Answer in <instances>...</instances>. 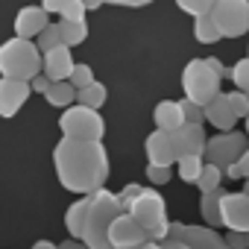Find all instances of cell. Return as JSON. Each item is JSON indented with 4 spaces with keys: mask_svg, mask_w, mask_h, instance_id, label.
Returning a JSON list of instances; mask_svg holds the SVG:
<instances>
[{
    "mask_svg": "<svg viewBox=\"0 0 249 249\" xmlns=\"http://www.w3.org/2000/svg\"><path fill=\"white\" fill-rule=\"evenodd\" d=\"M170 176H173V170H170V167L147 164V182H153V185H164V182H170Z\"/></svg>",
    "mask_w": 249,
    "mask_h": 249,
    "instance_id": "obj_34",
    "label": "cell"
},
{
    "mask_svg": "<svg viewBox=\"0 0 249 249\" xmlns=\"http://www.w3.org/2000/svg\"><path fill=\"white\" fill-rule=\"evenodd\" d=\"M53 167L62 188L82 196L106 188V179L111 170L103 141H79L68 135H62V141L53 150Z\"/></svg>",
    "mask_w": 249,
    "mask_h": 249,
    "instance_id": "obj_1",
    "label": "cell"
},
{
    "mask_svg": "<svg viewBox=\"0 0 249 249\" xmlns=\"http://www.w3.org/2000/svg\"><path fill=\"white\" fill-rule=\"evenodd\" d=\"M243 194L249 196V179H243Z\"/></svg>",
    "mask_w": 249,
    "mask_h": 249,
    "instance_id": "obj_45",
    "label": "cell"
},
{
    "mask_svg": "<svg viewBox=\"0 0 249 249\" xmlns=\"http://www.w3.org/2000/svg\"><path fill=\"white\" fill-rule=\"evenodd\" d=\"M108 240H111L114 249H135V246H141V243L147 240V234H144V229L135 223V217H132L129 211H123V214H117V217L111 220V226H108Z\"/></svg>",
    "mask_w": 249,
    "mask_h": 249,
    "instance_id": "obj_11",
    "label": "cell"
},
{
    "mask_svg": "<svg viewBox=\"0 0 249 249\" xmlns=\"http://www.w3.org/2000/svg\"><path fill=\"white\" fill-rule=\"evenodd\" d=\"M106 97H108V91H106V85L97 82V79H91L85 88L76 91V100H79L82 106H88V108H100V106L106 103Z\"/></svg>",
    "mask_w": 249,
    "mask_h": 249,
    "instance_id": "obj_21",
    "label": "cell"
},
{
    "mask_svg": "<svg viewBox=\"0 0 249 249\" xmlns=\"http://www.w3.org/2000/svg\"><path fill=\"white\" fill-rule=\"evenodd\" d=\"M144 150H147V164L173 167V161H176V153H173V144H170V132H164V129L150 132Z\"/></svg>",
    "mask_w": 249,
    "mask_h": 249,
    "instance_id": "obj_16",
    "label": "cell"
},
{
    "mask_svg": "<svg viewBox=\"0 0 249 249\" xmlns=\"http://www.w3.org/2000/svg\"><path fill=\"white\" fill-rule=\"evenodd\" d=\"M91 79H94V71H91V65H82V62H76V65H73V71L68 73V82H71L76 91H79V88H85Z\"/></svg>",
    "mask_w": 249,
    "mask_h": 249,
    "instance_id": "obj_27",
    "label": "cell"
},
{
    "mask_svg": "<svg viewBox=\"0 0 249 249\" xmlns=\"http://www.w3.org/2000/svg\"><path fill=\"white\" fill-rule=\"evenodd\" d=\"M208 18L223 38H240L249 30V0H214Z\"/></svg>",
    "mask_w": 249,
    "mask_h": 249,
    "instance_id": "obj_7",
    "label": "cell"
},
{
    "mask_svg": "<svg viewBox=\"0 0 249 249\" xmlns=\"http://www.w3.org/2000/svg\"><path fill=\"white\" fill-rule=\"evenodd\" d=\"M59 129L68 138H79V141H103L106 135V120L97 108H88L82 103H71L62 117H59Z\"/></svg>",
    "mask_w": 249,
    "mask_h": 249,
    "instance_id": "obj_6",
    "label": "cell"
},
{
    "mask_svg": "<svg viewBox=\"0 0 249 249\" xmlns=\"http://www.w3.org/2000/svg\"><path fill=\"white\" fill-rule=\"evenodd\" d=\"M33 249H56V243H53V240H36Z\"/></svg>",
    "mask_w": 249,
    "mask_h": 249,
    "instance_id": "obj_42",
    "label": "cell"
},
{
    "mask_svg": "<svg viewBox=\"0 0 249 249\" xmlns=\"http://www.w3.org/2000/svg\"><path fill=\"white\" fill-rule=\"evenodd\" d=\"M202 111H205V120L211 123L214 129H220V132L234 129V123H237V117H234V111H231V106H229V97H226L223 91H217V94L202 106Z\"/></svg>",
    "mask_w": 249,
    "mask_h": 249,
    "instance_id": "obj_15",
    "label": "cell"
},
{
    "mask_svg": "<svg viewBox=\"0 0 249 249\" xmlns=\"http://www.w3.org/2000/svg\"><path fill=\"white\" fill-rule=\"evenodd\" d=\"M226 97H229V106H231V111H234L237 120L249 114V97H246V91H231Z\"/></svg>",
    "mask_w": 249,
    "mask_h": 249,
    "instance_id": "obj_32",
    "label": "cell"
},
{
    "mask_svg": "<svg viewBox=\"0 0 249 249\" xmlns=\"http://www.w3.org/2000/svg\"><path fill=\"white\" fill-rule=\"evenodd\" d=\"M220 223L229 231H249V196L240 194H220Z\"/></svg>",
    "mask_w": 249,
    "mask_h": 249,
    "instance_id": "obj_10",
    "label": "cell"
},
{
    "mask_svg": "<svg viewBox=\"0 0 249 249\" xmlns=\"http://www.w3.org/2000/svg\"><path fill=\"white\" fill-rule=\"evenodd\" d=\"M56 249H88L82 240H76V237H68L65 243H56Z\"/></svg>",
    "mask_w": 249,
    "mask_h": 249,
    "instance_id": "obj_41",
    "label": "cell"
},
{
    "mask_svg": "<svg viewBox=\"0 0 249 249\" xmlns=\"http://www.w3.org/2000/svg\"><path fill=\"white\" fill-rule=\"evenodd\" d=\"M246 147H249V135H246V132H234V129H229V132H223V135H211V138H205L202 161L217 164V167L226 173V167H231V164L240 159V153H243Z\"/></svg>",
    "mask_w": 249,
    "mask_h": 249,
    "instance_id": "obj_8",
    "label": "cell"
},
{
    "mask_svg": "<svg viewBox=\"0 0 249 249\" xmlns=\"http://www.w3.org/2000/svg\"><path fill=\"white\" fill-rule=\"evenodd\" d=\"M65 6V0H41V9L47 15H59V9Z\"/></svg>",
    "mask_w": 249,
    "mask_h": 249,
    "instance_id": "obj_39",
    "label": "cell"
},
{
    "mask_svg": "<svg viewBox=\"0 0 249 249\" xmlns=\"http://www.w3.org/2000/svg\"><path fill=\"white\" fill-rule=\"evenodd\" d=\"M167 237H176V240L188 243L191 249H229L226 237L211 226H188V223L170 220L167 223Z\"/></svg>",
    "mask_w": 249,
    "mask_h": 249,
    "instance_id": "obj_9",
    "label": "cell"
},
{
    "mask_svg": "<svg viewBox=\"0 0 249 249\" xmlns=\"http://www.w3.org/2000/svg\"><path fill=\"white\" fill-rule=\"evenodd\" d=\"M33 88L24 79H9V76H0V117H15L24 103L30 100Z\"/></svg>",
    "mask_w": 249,
    "mask_h": 249,
    "instance_id": "obj_13",
    "label": "cell"
},
{
    "mask_svg": "<svg viewBox=\"0 0 249 249\" xmlns=\"http://www.w3.org/2000/svg\"><path fill=\"white\" fill-rule=\"evenodd\" d=\"M36 73H41V50L33 38L15 36L0 44V76L30 82Z\"/></svg>",
    "mask_w": 249,
    "mask_h": 249,
    "instance_id": "obj_4",
    "label": "cell"
},
{
    "mask_svg": "<svg viewBox=\"0 0 249 249\" xmlns=\"http://www.w3.org/2000/svg\"><path fill=\"white\" fill-rule=\"evenodd\" d=\"M176 6L196 18V15H208V9L214 6V0H176Z\"/></svg>",
    "mask_w": 249,
    "mask_h": 249,
    "instance_id": "obj_29",
    "label": "cell"
},
{
    "mask_svg": "<svg viewBox=\"0 0 249 249\" xmlns=\"http://www.w3.org/2000/svg\"><path fill=\"white\" fill-rule=\"evenodd\" d=\"M73 65H76V62H73V53H71V47H65V44H59V47L41 53V73H44L50 82L68 79V73L73 71Z\"/></svg>",
    "mask_w": 249,
    "mask_h": 249,
    "instance_id": "obj_14",
    "label": "cell"
},
{
    "mask_svg": "<svg viewBox=\"0 0 249 249\" xmlns=\"http://www.w3.org/2000/svg\"><path fill=\"white\" fill-rule=\"evenodd\" d=\"M226 76V68L220 59L208 56V59H191L182 71V91L185 100H194L199 106H205L217 91H220V79Z\"/></svg>",
    "mask_w": 249,
    "mask_h": 249,
    "instance_id": "obj_3",
    "label": "cell"
},
{
    "mask_svg": "<svg viewBox=\"0 0 249 249\" xmlns=\"http://www.w3.org/2000/svg\"><path fill=\"white\" fill-rule=\"evenodd\" d=\"M141 191H144V185H126V188H123V191L117 194V199H120V205H123V208H129V205L135 202V196H138Z\"/></svg>",
    "mask_w": 249,
    "mask_h": 249,
    "instance_id": "obj_36",
    "label": "cell"
},
{
    "mask_svg": "<svg viewBox=\"0 0 249 249\" xmlns=\"http://www.w3.org/2000/svg\"><path fill=\"white\" fill-rule=\"evenodd\" d=\"M44 100L56 108H68L73 100H76V88L68 82V79H59V82H50V88L44 91Z\"/></svg>",
    "mask_w": 249,
    "mask_h": 249,
    "instance_id": "obj_19",
    "label": "cell"
},
{
    "mask_svg": "<svg viewBox=\"0 0 249 249\" xmlns=\"http://www.w3.org/2000/svg\"><path fill=\"white\" fill-rule=\"evenodd\" d=\"M223 176H229V179H249V147L240 153V159H237L231 167H226Z\"/></svg>",
    "mask_w": 249,
    "mask_h": 249,
    "instance_id": "obj_30",
    "label": "cell"
},
{
    "mask_svg": "<svg viewBox=\"0 0 249 249\" xmlns=\"http://www.w3.org/2000/svg\"><path fill=\"white\" fill-rule=\"evenodd\" d=\"M56 24H59L62 44H65V47H71V50L88 38V24H85V21H62V18H59Z\"/></svg>",
    "mask_w": 249,
    "mask_h": 249,
    "instance_id": "obj_20",
    "label": "cell"
},
{
    "mask_svg": "<svg viewBox=\"0 0 249 249\" xmlns=\"http://www.w3.org/2000/svg\"><path fill=\"white\" fill-rule=\"evenodd\" d=\"M123 211H126V208L120 205L117 194L100 188L94 194L79 196L65 211V229H68L71 237L82 240L88 249H114L111 240H108V226Z\"/></svg>",
    "mask_w": 249,
    "mask_h": 249,
    "instance_id": "obj_2",
    "label": "cell"
},
{
    "mask_svg": "<svg viewBox=\"0 0 249 249\" xmlns=\"http://www.w3.org/2000/svg\"><path fill=\"white\" fill-rule=\"evenodd\" d=\"M243 120H246V135H249V114H246V117H243Z\"/></svg>",
    "mask_w": 249,
    "mask_h": 249,
    "instance_id": "obj_46",
    "label": "cell"
},
{
    "mask_svg": "<svg viewBox=\"0 0 249 249\" xmlns=\"http://www.w3.org/2000/svg\"><path fill=\"white\" fill-rule=\"evenodd\" d=\"M135 249H161V243H159V240H144V243L135 246Z\"/></svg>",
    "mask_w": 249,
    "mask_h": 249,
    "instance_id": "obj_44",
    "label": "cell"
},
{
    "mask_svg": "<svg viewBox=\"0 0 249 249\" xmlns=\"http://www.w3.org/2000/svg\"><path fill=\"white\" fill-rule=\"evenodd\" d=\"M153 120H156V129H164V132H173L176 126H182V108L176 100H161L153 111Z\"/></svg>",
    "mask_w": 249,
    "mask_h": 249,
    "instance_id": "obj_18",
    "label": "cell"
},
{
    "mask_svg": "<svg viewBox=\"0 0 249 249\" xmlns=\"http://www.w3.org/2000/svg\"><path fill=\"white\" fill-rule=\"evenodd\" d=\"M103 3H111V6H132V9H138V6L153 3V0H103Z\"/></svg>",
    "mask_w": 249,
    "mask_h": 249,
    "instance_id": "obj_38",
    "label": "cell"
},
{
    "mask_svg": "<svg viewBox=\"0 0 249 249\" xmlns=\"http://www.w3.org/2000/svg\"><path fill=\"white\" fill-rule=\"evenodd\" d=\"M194 36H196L199 44H214V41L223 38L220 30L214 27V21H211L208 15H196V18H194Z\"/></svg>",
    "mask_w": 249,
    "mask_h": 249,
    "instance_id": "obj_24",
    "label": "cell"
},
{
    "mask_svg": "<svg viewBox=\"0 0 249 249\" xmlns=\"http://www.w3.org/2000/svg\"><path fill=\"white\" fill-rule=\"evenodd\" d=\"M79 3H82L85 9H100V6H103V0H79Z\"/></svg>",
    "mask_w": 249,
    "mask_h": 249,
    "instance_id": "obj_43",
    "label": "cell"
},
{
    "mask_svg": "<svg viewBox=\"0 0 249 249\" xmlns=\"http://www.w3.org/2000/svg\"><path fill=\"white\" fill-rule=\"evenodd\" d=\"M85 6L79 3V0H65V6L59 9V18L62 21H85Z\"/></svg>",
    "mask_w": 249,
    "mask_h": 249,
    "instance_id": "obj_31",
    "label": "cell"
},
{
    "mask_svg": "<svg viewBox=\"0 0 249 249\" xmlns=\"http://www.w3.org/2000/svg\"><path fill=\"white\" fill-rule=\"evenodd\" d=\"M126 211L144 229L147 240H164L167 237V223H170L167 220V205H164V196L156 188H144Z\"/></svg>",
    "mask_w": 249,
    "mask_h": 249,
    "instance_id": "obj_5",
    "label": "cell"
},
{
    "mask_svg": "<svg viewBox=\"0 0 249 249\" xmlns=\"http://www.w3.org/2000/svg\"><path fill=\"white\" fill-rule=\"evenodd\" d=\"M179 108H182V120L185 123H205V111L199 103L194 100H179Z\"/></svg>",
    "mask_w": 249,
    "mask_h": 249,
    "instance_id": "obj_28",
    "label": "cell"
},
{
    "mask_svg": "<svg viewBox=\"0 0 249 249\" xmlns=\"http://www.w3.org/2000/svg\"><path fill=\"white\" fill-rule=\"evenodd\" d=\"M205 138L208 135L202 129V123H182V126H176L170 132V144H173L176 159H182V156H202Z\"/></svg>",
    "mask_w": 249,
    "mask_h": 249,
    "instance_id": "obj_12",
    "label": "cell"
},
{
    "mask_svg": "<svg viewBox=\"0 0 249 249\" xmlns=\"http://www.w3.org/2000/svg\"><path fill=\"white\" fill-rule=\"evenodd\" d=\"M33 41H36V47H38L41 53H47V50L59 47V44H62V36H59V24H53V21H50V24H47V27H44V30H41V33H38Z\"/></svg>",
    "mask_w": 249,
    "mask_h": 249,
    "instance_id": "obj_26",
    "label": "cell"
},
{
    "mask_svg": "<svg viewBox=\"0 0 249 249\" xmlns=\"http://www.w3.org/2000/svg\"><path fill=\"white\" fill-rule=\"evenodd\" d=\"M231 79H234L237 91H249V56L240 59V62L231 68Z\"/></svg>",
    "mask_w": 249,
    "mask_h": 249,
    "instance_id": "obj_33",
    "label": "cell"
},
{
    "mask_svg": "<svg viewBox=\"0 0 249 249\" xmlns=\"http://www.w3.org/2000/svg\"><path fill=\"white\" fill-rule=\"evenodd\" d=\"M220 194H223V191H211V194H202V199H199L202 220H205V226H211V229L223 226V223H220Z\"/></svg>",
    "mask_w": 249,
    "mask_h": 249,
    "instance_id": "obj_22",
    "label": "cell"
},
{
    "mask_svg": "<svg viewBox=\"0 0 249 249\" xmlns=\"http://www.w3.org/2000/svg\"><path fill=\"white\" fill-rule=\"evenodd\" d=\"M229 249H249V231H226L223 234Z\"/></svg>",
    "mask_w": 249,
    "mask_h": 249,
    "instance_id": "obj_35",
    "label": "cell"
},
{
    "mask_svg": "<svg viewBox=\"0 0 249 249\" xmlns=\"http://www.w3.org/2000/svg\"><path fill=\"white\" fill-rule=\"evenodd\" d=\"M30 88H33V91H38V94H44V91L50 88V79H47L44 73H36V76L30 79Z\"/></svg>",
    "mask_w": 249,
    "mask_h": 249,
    "instance_id": "obj_37",
    "label": "cell"
},
{
    "mask_svg": "<svg viewBox=\"0 0 249 249\" xmlns=\"http://www.w3.org/2000/svg\"><path fill=\"white\" fill-rule=\"evenodd\" d=\"M47 24H50V15H47L41 6H24V9H18V15H15V36H21V38H36Z\"/></svg>",
    "mask_w": 249,
    "mask_h": 249,
    "instance_id": "obj_17",
    "label": "cell"
},
{
    "mask_svg": "<svg viewBox=\"0 0 249 249\" xmlns=\"http://www.w3.org/2000/svg\"><path fill=\"white\" fill-rule=\"evenodd\" d=\"M220 182H223V170H220L217 164L202 161V170H199V176H196L194 185H196L202 194H211V191H220Z\"/></svg>",
    "mask_w": 249,
    "mask_h": 249,
    "instance_id": "obj_23",
    "label": "cell"
},
{
    "mask_svg": "<svg viewBox=\"0 0 249 249\" xmlns=\"http://www.w3.org/2000/svg\"><path fill=\"white\" fill-rule=\"evenodd\" d=\"M176 161H179V179L188 182V185H194L196 176H199V170H202V156H182Z\"/></svg>",
    "mask_w": 249,
    "mask_h": 249,
    "instance_id": "obj_25",
    "label": "cell"
},
{
    "mask_svg": "<svg viewBox=\"0 0 249 249\" xmlns=\"http://www.w3.org/2000/svg\"><path fill=\"white\" fill-rule=\"evenodd\" d=\"M246 97H249V91H246Z\"/></svg>",
    "mask_w": 249,
    "mask_h": 249,
    "instance_id": "obj_47",
    "label": "cell"
},
{
    "mask_svg": "<svg viewBox=\"0 0 249 249\" xmlns=\"http://www.w3.org/2000/svg\"><path fill=\"white\" fill-rule=\"evenodd\" d=\"M161 243V249H191L188 243H182V240H176V237H164V240H159Z\"/></svg>",
    "mask_w": 249,
    "mask_h": 249,
    "instance_id": "obj_40",
    "label": "cell"
}]
</instances>
